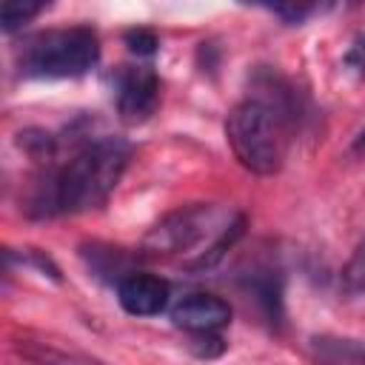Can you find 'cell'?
Here are the masks:
<instances>
[{"instance_id":"cell-1","label":"cell","mask_w":365,"mask_h":365,"mask_svg":"<svg viewBox=\"0 0 365 365\" xmlns=\"http://www.w3.org/2000/svg\"><path fill=\"white\" fill-rule=\"evenodd\" d=\"M131 157V145L123 137H94L83 143L71 160L57 165L37 182L29 211L34 217L57 214H83L100 208L117 188Z\"/></svg>"},{"instance_id":"cell-2","label":"cell","mask_w":365,"mask_h":365,"mask_svg":"<svg viewBox=\"0 0 365 365\" xmlns=\"http://www.w3.org/2000/svg\"><path fill=\"white\" fill-rule=\"evenodd\" d=\"M294 125V100L271 74L257 83V91L237 103L225 120V137L242 168L274 174L285 163L288 134Z\"/></svg>"},{"instance_id":"cell-3","label":"cell","mask_w":365,"mask_h":365,"mask_svg":"<svg viewBox=\"0 0 365 365\" xmlns=\"http://www.w3.org/2000/svg\"><path fill=\"white\" fill-rule=\"evenodd\" d=\"M245 220L234 214L231 208L197 202L182 205L171 214H165L143 240V248L157 257H174V254H194L185 268L188 271H208L214 268L225 251L242 237Z\"/></svg>"},{"instance_id":"cell-4","label":"cell","mask_w":365,"mask_h":365,"mask_svg":"<svg viewBox=\"0 0 365 365\" xmlns=\"http://www.w3.org/2000/svg\"><path fill=\"white\" fill-rule=\"evenodd\" d=\"M100 60V37L88 26L48 29L29 37L17 54V68L26 77L66 80L83 77Z\"/></svg>"},{"instance_id":"cell-5","label":"cell","mask_w":365,"mask_h":365,"mask_svg":"<svg viewBox=\"0 0 365 365\" xmlns=\"http://www.w3.org/2000/svg\"><path fill=\"white\" fill-rule=\"evenodd\" d=\"M114 100L125 123H145L160 103V77L151 66H120L114 74Z\"/></svg>"},{"instance_id":"cell-6","label":"cell","mask_w":365,"mask_h":365,"mask_svg":"<svg viewBox=\"0 0 365 365\" xmlns=\"http://www.w3.org/2000/svg\"><path fill=\"white\" fill-rule=\"evenodd\" d=\"M171 322L182 331H191V334H217L220 328L228 325L231 319V305L214 294H202V291H194V294H182L171 311H168Z\"/></svg>"},{"instance_id":"cell-7","label":"cell","mask_w":365,"mask_h":365,"mask_svg":"<svg viewBox=\"0 0 365 365\" xmlns=\"http://www.w3.org/2000/svg\"><path fill=\"white\" fill-rule=\"evenodd\" d=\"M117 299L131 317H154L168 308L171 288L163 277L154 274H125L117 282Z\"/></svg>"},{"instance_id":"cell-8","label":"cell","mask_w":365,"mask_h":365,"mask_svg":"<svg viewBox=\"0 0 365 365\" xmlns=\"http://www.w3.org/2000/svg\"><path fill=\"white\" fill-rule=\"evenodd\" d=\"M20 354L31 362V365H103L91 356H83V354H71V351H57V348H48V345H20Z\"/></svg>"},{"instance_id":"cell-9","label":"cell","mask_w":365,"mask_h":365,"mask_svg":"<svg viewBox=\"0 0 365 365\" xmlns=\"http://www.w3.org/2000/svg\"><path fill=\"white\" fill-rule=\"evenodd\" d=\"M339 285H342V291L348 297H365V234L356 242L351 259L345 262L342 277H339Z\"/></svg>"},{"instance_id":"cell-10","label":"cell","mask_w":365,"mask_h":365,"mask_svg":"<svg viewBox=\"0 0 365 365\" xmlns=\"http://www.w3.org/2000/svg\"><path fill=\"white\" fill-rule=\"evenodd\" d=\"M46 6L43 3H6L3 6V31L11 34L17 31L23 23H29L31 17H37Z\"/></svg>"},{"instance_id":"cell-11","label":"cell","mask_w":365,"mask_h":365,"mask_svg":"<svg viewBox=\"0 0 365 365\" xmlns=\"http://www.w3.org/2000/svg\"><path fill=\"white\" fill-rule=\"evenodd\" d=\"M125 46H128V51L137 54V57H151V54L157 51L160 40H157L154 31H148V29H131V31H125Z\"/></svg>"},{"instance_id":"cell-12","label":"cell","mask_w":365,"mask_h":365,"mask_svg":"<svg viewBox=\"0 0 365 365\" xmlns=\"http://www.w3.org/2000/svg\"><path fill=\"white\" fill-rule=\"evenodd\" d=\"M274 14H279L285 23H302L308 14L317 11V6H274Z\"/></svg>"},{"instance_id":"cell-13","label":"cell","mask_w":365,"mask_h":365,"mask_svg":"<svg viewBox=\"0 0 365 365\" xmlns=\"http://www.w3.org/2000/svg\"><path fill=\"white\" fill-rule=\"evenodd\" d=\"M345 63H348L351 68H356L359 74H365V37H356V40H354V46H351L348 54H345Z\"/></svg>"},{"instance_id":"cell-14","label":"cell","mask_w":365,"mask_h":365,"mask_svg":"<svg viewBox=\"0 0 365 365\" xmlns=\"http://www.w3.org/2000/svg\"><path fill=\"white\" fill-rule=\"evenodd\" d=\"M354 148H356V151H362V148H365V128H362V131H359V137L354 140Z\"/></svg>"}]
</instances>
